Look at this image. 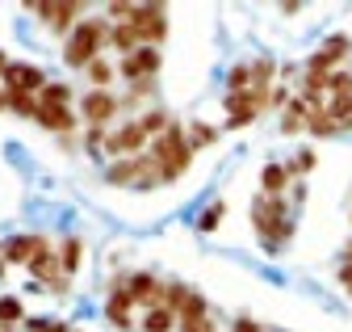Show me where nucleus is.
Masks as SVG:
<instances>
[{"mask_svg": "<svg viewBox=\"0 0 352 332\" xmlns=\"http://www.w3.org/2000/svg\"><path fill=\"white\" fill-rule=\"evenodd\" d=\"M252 227H256L260 244L269 248V253H277V248L294 236L285 198H277V194H256V198H252Z\"/></svg>", "mask_w": 352, "mask_h": 332, "instance_id": "obj_1", "label": "nucleus"}, {"mask_svg": "<svg viewBox=\"0 0 352 332\" xmlns=\"http://www.w3.org/2000/svg\"><path fill=\"white\" fill-rule=\"evenodd\" d=\"M151 156H155V177H160V185H168V181H176V177H185V169L193 164V147H189V131L185 127H172L160 135V139H151V147H147Z\"/></svg>", "mask_w": 352, "mask_h": 332, "instance_id": "obj_2", "label": "nucleus"}, {"mask_svg": "<svg viewBox=\"0 0 352 332\" xmlns=\"http://www.w3.org/2000/svg\"><path fill=\"white\" fill-rule=\"evenodd\" d=\"M105 43H109V21H101V17L76 21V30L67 34V47H63L67 68H88L93 59H101V47Z\"/></svg>", "mask_w": 352, "mask_h": 332, "instance_id": "obj_3", "label": "nucleus"}, {"mask_svg": "<svg viewBox=\"0 0 352 332\" xmlns=\"http://www.w3.org/2000/svg\"><path fill=\"white\" fill-rule=\"evenodd\" d=\"M109 185H135V189H155L160 177H155V156L143 152V156H126V160H113L109 173H105Z\"/></svg>", "mask_w": 352, "mask_h": 332, "instance_id": "obj_4", "label": "nucleus"}, {"mask_svg": "<svg viewBox=\"0 0 352 332\" xmlns=\"http://www.w3.org/2000/svg\"><path fill=\"white\" fill-rule=\"evenodd\" d=\"M130 21H135L143 47H160L168 38V13L160 5H135V9H130Z\"/></svg>", "mask_w": 352, "mask_h": 332, "instance_id": "obj_5", "label": "nucleus"}, {"mask_svg": "<svg viewBox=\"0 0 352 332\" xmlns=\"http://www.w3.org/2000/svg\"><path fill=\"white\" fill-rule=\"evenodd\" d=\"M160 47H139L135 55H126L118 63V76L126 80V85H139V80H155L160 76Z\"/></svg>", "mask_w": 352, "mask_h": 332, "instance_id": "obj_6", "label": "nucleus"}, {"mask_svg": "<svg viewBox=\"0 0 352 332\" xmlns=\"http://www.w3.org/2000/svg\"><path fill=\"white\" fill-rule=\"evenodd\" d=\"M105 152H109L113 160L143 156V152H147V135H143V127H139V118H135V122H126V127H118V131H109Z\"/></svg>", "mask_w": 352, "mask_h": 332, "instance_id": "obj_7", "label": "nucleus"}, {"mask_svg": "<svg viewBox=\"0 0 352 332\" xmlns=\"http://www.w3.org/2000/svg\"><path fill=\"white\" fill-rule=\"evenodd\" d=\"M51 80L42 76V68H34V63H9V72H5V89L9 93H42Z\"/></svg>", "mask_w": 352, "mask_h": 332, "instance_id": "obj_8", "label": "nucleus"}, {"mask_svg": "<svg viewBox=\"0 0 352 332\" xmlns=\"http://www.w3.org/2000/svg\"><path fill=\"white\" fill-rule=\"evenodd\" d=\"M118 110H122V101H118L113 93H105V89L84 93V105H80V114H84V122H88V127H105V122H109Z\"/></svg>", "mask_w": 352, "mask_h": 332, "instance_id": "obj_9", "label": "nucleus"}, {"mask_svg": "<svg viewBox=\"0 0 352 332\" xmlns=\"http://www.w3.org/2000/svg\"><path fill=\"white\" fill-rule=\"evenodd\" d=\"M126 286H130V295H135V303H143L147 311L164 307V290H168V282H160V278H151V273H130Z\"/></svg>", "mask_w": 352, "mask_h": 332, "instance_id": "obj_10", "label": "nucleus"}, {"mask_svg": "<svg viewBox=\"0 0 352 332\" xmlns=\"http://www.w3.org/2000/svg\"><path fill=\"white\" fill-rule=\"evenodd\" d=\"M30 13H38L55 34H67V30H76L72 21L84 13V5H76V0H63V5H30Z\"/></svg>", "mask_w": 352, "mask_h": 332, "instance_id": "obj_11", "label": "nucleus"}, {"mask_svg": "<svg viewBox=\"0 0 352 332\" xmlns=\"http://www.w3.org/2000/svg\"><path fill=\"white\" fill-rule=\"evenodd\" d=\"M348 51H352V43H348V38H331V43H323V47L311 55V68H306V72L331 76V72H336V63H340V55H348Z\"/></svg>", "mask_w": 352, "mask_h": 332, "instance_id": "obj_12", "label": "nucleus"}, {"mask_svg": "<svg viewBox=\"0 0 352 332\" xmlns=\"http://www.w3.org/2000/svg\"><path fill=\"white\" fill-rule=\"evenodd\" d=\"M38 127L42 131H59V135H67L72 127H76V114H72V105H38Z\"/></svg>", "mask_w": 352, "mask_h": 332, "instance_id": "obj_13", "label": "nucleus"}, {"mask_svg": "<svg viewBox=\"0 0 352 332\" xmlns=\"http://www.w3.org/2000/svg\"><path fill=\"white\" fill-rule=\"evenodd\" d=\"M42 240H47V236H13V240L0 244V257H5V261H17V265H30V257L42 248Z\"/></svg>", "mask_w": 352, "mask_h": 332, "instance_id": "obj_14", "label": "nucleus"}, {"mask_svg": "<svg viewBox=\"0 0 352 332\" xmlns=\"http://www.w3.org/2000/svg\"><path fill=\"white\" fill-rule=\"evenodd\" d=\"M34 278H42V282H51V278H59L63 273V261L51 253V240H42V248H38V253L30 257V265H25Z\"/></svg>", "mask_w": 352, "mask_h": 332, "instance_id": "obj_15", "label": "nucleus"}, {"mask_svg": "<svg viewBox=\"0 0 352 332\" xmlns=\"http://www.w3.org/2000/svg\"><path fill=\"white\" fill-rule=\"evenodd\" d=\"M130 311H135V295H130V286H113V295L105 303V315L118 328H130Z\"/></svg>", "mask_w": 352, "mask_h": 332, "instance_id": "obj_16", "label": "nucleus"}, {"mask_svg": "<svg viewBox=\"0 0 352 332\" xmlns=\"http://www.w3.org/2000/svg\"><path fill=\"white\" fill-rule=\"evenodd\" d=\"M109 47L122 51V59H126V55H135V51L143 47V38H139L135 21H118V25H109Z\"/></svg>", "mask_w": 352, "mask_h": 332, "instance_id": "obj_17", "label": "nucleus"}, {"mask_svg": "<svg viewBox=\"0 0 352 332\" xmlns=\"http://www.w3.org/2000/svg\"><path fill=\"white\" fill-rule=\"evenodd\" d=\"M306 122H311V110H306L302 97H294V101L281 110V131H285V135H302V131H306Z\"/></svg>", "mask_w": 352, "mask_h": 332, "instance_id": "obj_18", "label": "nucleus"}, {"mask_svg": "<svg viewBox=\"0 0 352 332\" xmlns=\"http://www.w3.org/2000/svg\"><path fill=\"white\" fill-rule=\"evenodd\" d=\"M260 185H264V194H277L281 198V189L289 185V169H285V164H269V169L260 173Z\"/></svg>", "mask_w": 352, "mask_h": 332, "instance_id": "obj_19", "label": "nucleus"}, {"mask_svg": "<svg viewBox=\"0 0 352 332\" xmlns=\"http://www.w3.org/2000/svg\"><path fill=\"white\" fill-rule=\"evenodd\" d=\"M139 127H143L147 139H160V135L172 127V118H168V110H147V114L139 118Z\"/></svg>", "mask_w": 352, "mask_h": 332, "instance_id": "obj_20", "label": "nucleus"}, {"mask_svg": "<svg viewBox=\"0 0 352 332\" xmlns=\"http://www.w3.org/2000/svg\"><path fill=\"white\" fill-rule=\"evenodd\" d=\"M306 131H315L319 139H327V135H340V122H336L327 110H311V122H306Z\"/></svg>", "mask_w": 352, "mask_h": 332, "instance_id": "obj_21", "label": "nucleus"}, {"mask_svg": "<svg viewBox=\"0 0 352 332\" xmlns=\"http://www.w3.org/2000/svg\"><path fill=\"white\" fill-rule=\"evenodd\" d=\"M172 328H176V311H168V307H155L143 320V332H172Z\"/></svg>", "mask_w": 352, "mask_h": 332, "instance_id": "obj_22", "label": "nucleus"}, {"mask_svg": "<svg viewBox=\"0 0 352 332\" xmlns=\"http://www.w3.org/2000/svg\"><path fill=\"white\" fill-rule=\"evenodd\" d=\"M193 295V290L185 286V282H168V290H164V307L168 311H176V320H181V307H185V299Z\"/></svg>", "mask_w": 352, "mask_h": 332, "instance_id": "obj_23", "label": "nucleus"}, {"mask_svg": "<svg viewBox=\"0 0 352 332\" xmlns=\"http://www.w3.org/2000/svg\"><path fill=\"white\" fill-rule=\"evenodd\" d=\"M227 89H231V93H248V89H252V63H235V68L227 72Z\"/></svg>", "mask_w": 352, "mask_h": 332, "instance_id": "obj_24", "label": "nucleus"}, {"mask_svg": "<svg viewBox=\"0 0 352 332\" xmlns=\"http://www.w3.org/2000/svg\"><path fill=\"white\" fill-rule=\"evenodd\" d=\"M9 93V89H5ZM9 110L21 114V118H38V97L34 93H9Z\"/></svg>", "mask_w": 352, "mask_h": 332, "instance_id": "obj_25", "label": "nucleus"}, {"mask_svg": "<svg viewBox=\"0 0 352 332\" xmlns=\"http://www.w3.org/2000/svg\"><path fill=\"white\" fill-rule=\"evenodd\" d=\"M80 257H84V244H80L76 236H67V240H63V273H67V278L80 269Z\"/></svg>", "mask_w": 352, "mask_h": 332, "instance_id": "obj_26", "label": "nucleus"}, {"mask_svg": "<svg viewBox=\"0 0 352 332\" xmlns=\"http://www.w3.org/2000/svg\"><path fill=\"white\" fill-rule=\"evenodd\" d=\"M273 76H277V63L273 59H256L252 63V89H269Z\"/></svg>", "mask_w": 352, "mask_h": 332, "instance_id": "obj_27", "label": "nucleus"}, {"mask_svg": "<svg viewBox=\"0 0 352 332\" xmlns=\"http://www.w3.org/2000/svg\"><path fill=\"white\" fill-rule=\"evenodd\" d=\"M38 105H72V89L67 85H47L38 93Z\"/></svg>", "mask_w": 352, "mask_h": 332, "instance_id": "obj_28", "label": "nucleus"}, {"mask_svg": "<svg viewBox=\"0 0 352 332\" xmlns=\"http://www.w3.org/2000/svg\"><path fill=\"white\" fill-rule=\"evenodd\" d=\"M218 139V131L210 127V122H193V127H189V147L197 152V147H210Z\"/></svg>", "mask_w": 352, "mask_h": 332, "instance_id": "obj_29", "label": "nucleus"}, {"mask_svg": "<svg viewBox=\"0 0 352 332\" xmlns=\"http://www.w3.org/2000/svg\"><path fill=\"white\" fill-rule=\"evenodd\" d=\"M206 315H210V303L193 290V295L185 299V307H181V320H206Z\"/></svg>", "mask_w": 352, "mask_h": 332, "instance_id": "obj_30", "label": "nucleus"}, {"mask_svg": "<svg viewBox=\"0 0 352 332\" xmlns=\"http://www.w3.org/2000/svg\"><path fill=\"white\" fill-rule=\"evenodd\" d=\"M327 93L331 97H352V72H331L327 76Z\"/></svg>", "mask_w": 352, "mask_h": 332, "instance_id": "obj_31", "label": "nucleus"}, {"mask_svg": "<svg viewBox=\"0 0 352 332\" xmlns=\"http://www.w3.org/2000/svg\"><path fill=\"white\" fill-rule=\"evenodd\" d=\"M84 72H88V80H93V85H97V89H105V85H109V80H113V68H109L105 59H93V63H88Z\"/></svg>", "mask_w": 352, "mask_h": 332, "instance_id": "obj_32", "label": "nucleus"}, {"mask_svg": "<svg viewBox=\"0 0 352 332\" xmlns=\"http://www.w3.org/2000/svg\"><path fill=\"white\" fill-rule=\"evenodd\" d=\"M223 211H227V202H214V206H206V215L197 219V231H218V219H223Z\"/></svg>", "mask_w": 352, "mask_h": 332, "instance_id": "obj_33", "label": "nucleus"}, {"mask_svg": "<svg viewBox=\"0 0 352 332\" xmlns=\"http://www.w3.org/2000/svg\"><path fill=\"white\" fill-rule=\"evenodd\" d=\"M285 169H289V177H302V173H311V169H315V152H298V156L285 164Z\"/></svg>", "mask_w": 352, "mask_h": 332, "instance_id": "obj_34", "label": "nucleus"}, {"mask_svg": "<svg viewBox=\"0 0 352 332\" xmlns=\"http://www.w3.org/2000/svg\"><path fill=\"white\" fill-rule=\"evenodd\" d=\"M0 324H5V328L21 324V303L17 299H0Z\"/></svg>", "mask_w": 352, "mask_h": 332, "instance_id": "obj_35", "label": "nucleus"}, {"mask_svg": "<svg viewBox=\"0 0 352 332\" xmlns=\"http://www.w3.org/2000/svg\"><path fill=\"white\" fill-rule=\"evenodd\" d=\"M105 139H109V131H105V127H88V131H84V147H88V152L105 147Z\"/></svg>", "mask_w": 352, "mask_h": 332, "instance_id": "obj_36", "label": "nucleus"}, {"mask_svg": "<svg viewBox=\"0 0 352 332\" xmlns=\"http://www.w3.org/2000/svg\"><path fill=\"white\" fill-rule=\"evenodd\" d=\"M181 332H214V324H210V315L206 320H181Z\"/></svg>", "mask_w": 352, "mask_h": 332, "instance_id": "obj_37", "label": "nucleus"}, {"mask_svg": "<svg viewBox=\"0 0 352 332\" xmlns=\"http://www.w3.org/2000/svg\"><path fill=\"white\" fill-rule=\"evenodd\" d=\"M231 332H264V328H260L256 320H248V315H239V320L231 324Z\"/></svg>", "mask_w": 352, "mask_h": 332, "instance_id": "obj_38", "label": "nucleus"}, {"mask_svg": "<svg viewBox=\"0 0 352 332\" xmlns=\"http://www.w3.org/2000/svg\"><path fill=\"white\" fill-rule=\"evenodd\" d=\"M340 282L348 286V295H352V265H344V269H340Z\"/></svg>", "mask_w": 352, "mask_h": 332, "instance_id": "obj_39", "label": "nucleus"}, {"mask_svg": "<svg viewBox=\"0 0 352 332\" xmlns=\"http://www.w3.org/2000/svg\"><path fill=\"white\" fill-rule=\"evenodd\" d=\"M5 72H9V59H5V51H0V80H5Z\"/></svg>", "mask_w": 352, "mask_h": 332, "instance_id": "obj_40", "label": "nucleus"}, {"mask_svg": "<svg viewBox=\"0 0 352 332\" xmlns=\"http://www.w3.org/2000/svg\"><path fill=\"white\" fill-rule=\"evenodd\" d=\"M340 131H352V114H348V118H344V122H340Z\"/></svg>", "mask_w": 352, "mask_h": 332, "instance_id": "obj_41", "label": "nucleus"}, {"mask_svg": "<svg viewBox=\"0 0 352 332\" xmlns=\"http://www.w3.org/2000/svg\"><path fill=\"white\" fill-rule=\"evenodd\" d=\"M344 265H352V244H348V248H344Z\"/></svg>", "mask_w": 352, "mask_h": 332, "instance_id": "obj_42", "label": "nucleus"}]
</instances>
